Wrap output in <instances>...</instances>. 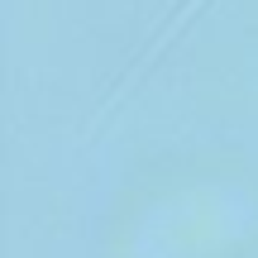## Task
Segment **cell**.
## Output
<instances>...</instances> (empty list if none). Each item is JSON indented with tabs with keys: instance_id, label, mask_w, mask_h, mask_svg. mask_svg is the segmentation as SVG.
Here are the masks:
<instances>
[{
	"instance_id": "1",
	"label": "cell",
	"mask_w": 258,
	"mask_h": 258,
	"mask_svg": "<svg viewBox=\"0 0 258 258\" xmlns=\"http://www.w3.org/2000/svg\"><path fill=\"white\" fill-rule=\"evenodd\" d=\"M201 5H206V0H186V5H182V10H177V15H172V24H167V29H163V34H158V38H153V43H148V48H144V57H139V62H134V67H129V72L120 77V82H115V91H110V101H105V110H101V115H96V124H101V120H105V115H110V110H115V105H120V101H124V91H129V86H134V77H139V72H144V67H148V62H153V57H158V53H163V48H167V43H172V38H177V29H182V24H186V19H191V15H196V10H201Z\"/></svg>"
}]
</instances>
